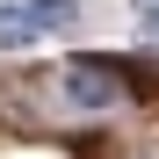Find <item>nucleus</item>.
I'll return each mask as SVG.
<instances>
[{
    "label": "nucleus",
    "mask_w": 159,
    "mask_h": 159,
    "mask_svg": "<svg viewBox=\"0 0 159 159\" xmlns=\"http://www.w3.org/2000/svg\"><path fill=\"white\" fill-rule=\"evenodd\" d=\"M36 29H80V0H29Z\"/></svg>",
    "instance_id": "3"
},
{
    "label": "nucleus",
    "mask_w": 159,
    "mask_h": 159,
    "mask_svg": "<svg viewBox=\"0 0 159 159\" xmlns=\"http://www.w3.org/2000/svg\"><path fill=\"white\" fill-rule=\"evenodd\" d=\"M43 29H36V15H29V0H0V51H29Z\"/></svg>",
    "instance_id": "2"
},
{
    "label": "nucleus",
    "mask_w": 159,
    "mask_h": 159,
    "mask_svg": "<svg viewBox=\"0 0 159 159\" xmlns=\"http://www.w3.org/2000/svg\"><path fill=\"white\" fill-rule=\"evenodd\" d=\"M130 72H138V65H130V58H72L65 72H58V94L72 101V109H116V101H123V80ZM130 87H138V80H130Z\"/></svg>",
    "instance_id": "1"
},
{
    "label": "nucleus",
    "mask_w": 159,
    "mask_h": 159,
    "mask_svg": "<svg viewBox=\"0 0 159 159\" xmlns=\"http://www.w3.org/2000/svg\"><path fill=\"white\" fill-rule=\"evenodd\" d=\"M138 29H145V36H159V0H138Z\"/></svg>",
    "instance_id": "4"
}]
</instances>
